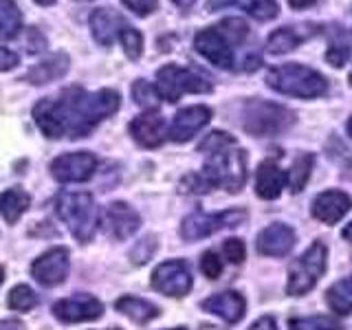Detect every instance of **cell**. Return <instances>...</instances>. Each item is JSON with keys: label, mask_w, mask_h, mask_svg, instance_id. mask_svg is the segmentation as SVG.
Listing matches in <instances>:
<instances>
[{"label": "cell", "mask_w": 352, "mask_h": 330, "mask_svg": "<svg viewBox=\"0 0 352 330\" xmlns=\"http://www.w3.org/2000/svg\"><path fill=\"white\" fill-rule=\"evenodd\" d=\"M119 104L121 97L113 88L88 93L80 86H71L55 97L40 99L33 108V119L49 139H82L115 115Z\"/></svg>", "instance_id": "1"}, {"label": "cell", "mask_w": 352, "mask_h": 330, "mask_svg": "<svg viewBox=\"0 0 352 330\" xmlns=\"http://www.w3.org/2000/svg\"><path fill=\"white\" fill-rule=\"evenodd\" d=\"M198 150L209 154L203 172L198 174L203 179L207 192L212 187H223V190L236 194L245 187L247 157L236 146L234 137H229L227 132H212V135L205 137Z\"/></svg>", "instance_id": "2"}, {"label": "cell", "mask_w": 352, "mask_h": 330, "mask_svg": "<svg viewBox=\"0 0 352 330\" xmlns=\"http://www.w3.org/2000/svg\"><path fill=\"white\" fill-rule=\"evenodd\" d=\"M55 212L80 242H91L99 227V207L88 192H60L55 198Z\"/></svg>", "instance_id": "3"}, {"label": "cell", "mask_w": 352, "mask_h": 330, "mask_svg": "<svg viewBox=\"0 0 352 330\" xmlns=\"http://www.w3.org/2000/svg\"><path fill=\"white\" fill-rule=\"evenodd\" d=\"M267 84L275 93L300 97V99H315L328 91V82L322 73L308 69L304 64H282L273 66L267 73Z\"/></svg>", "instance_id": "4"}, {"label": "cell", "mask_w": 352, "mask_h": 330, "mask_svg": "<svg viewBox=\"0 0 352 330\" xmlns=\"http://www.w3.org/2000/svg\"><path fill=\"white\" fill-rule=\"evenodd\" d=\"M295 121V115L289 108L262 99H251L242 108V128L253 137H273L289 130Z\"/></svg>", "instance_id": "5"}, {"label": "cell", "mask_w": 352, "mask_h": 330, "mask_svg": "<svg viewBox=\"0 0 352 330\" xmlns=\"http://www.w3.org/2000/svg\"><path fill=\"white\" fill-rule=\"evenodd\" d=\"M157 91L159 97L165 99V102H179L183 95H192V93H209L212 91V84H209L205 77H201L198 73L183 69L179 64H168L159 69L157 73Z\"/></svg>", "instance_id": "6"}, {"label": "cell", "mask_w": 352, "mask_h": 330, "mask_svg": "<svg viewBox=\"0 0 352 330\" xmlns=\"http://www.w3.org/2000/svg\"><path fill=\"white\" fill-rule=\"evenodd\" d=\"M324 271H326V247L322 242H313V245L291 264L286 293L293 297L306 295L319 282Z\"/></svg>", "instance_id": "7"}, {"label": "cell", "mask_w": 352, "mask_h": 330, "mask_svg": "<svg viewBox=\"0 0 352 330\" xmlns=\"http://www.w3.org/2000/svg\"><path fill=\"white\" fill-rule=\"evenodd\" d=\"M247 220L245 209H227V212H218V214H203V212H194L190 214L181 225V236L183 240H201L218 234V231L229 229V227H238Z\"/></svg>", "instance_id": "8"}, {"label": "cell", "mask_w": 352, "mask_h": 330, "mask_svg": "<svg viewBox=\"0 0 352 330\" xmlns=\"http://www.w3.org/2000/svg\"><path fill=\"white\" fill-rule=\"evenodd\" d=\"M150 284L168 297H183L192 291V271L183 260H168L152 271Z\"/></svg>", "instance_id": "9"}, {"label": "cell", "mask_w": 352, "mask_h": 330, "mask_svg": "<svg viewBox=\"0 0 352 330\" xmlns=\"http://www.w3.org/2000/svg\"><path fill=\"white\" fill-rule=\"evenodd\" d=\"M97 170V157L93 152H69L51 163V174L60 183H84Z\"/></svg>", "instance_id": "10"}, {"label": "cell", "mask_w": 352, "mask_h": 330, "mask_svg": "<svg viewBox=\"0 0 352 330\" xmlns=\"http://www.w3.org/2000/svg\"><path fill=\"white\" fill-rule=\"evenodd\" d=\"M99 225L104 227L106 234L113 240H128L137 234L141 227V216L124 201H115L106 207V212L99 218Z\"/></svg>", "instance_id": "11"}, {"label": "cell", "mask_w": 352, "mask_h": 330, "mask_svg": "<svg viewBox=\"0 0 352 330\" xmlns=\"http://www.w3.org/2000/svg\"><path fill=\"white\" fill-rule=\"evenodd\" d=\"M53 315L64 324L95 322L104 315V304L93 295H71L53 304Z\"/></svg>", "instance_id": "12"}, {"label": "cell", "mask_w": 352, "mask_h": 330, "mask_svg": "<svg viewBox=\"0 0 352 330\" xmlns=\"http://www.w3.org/2000/svg\"><path fill=\"white\" fill-rule=\"evenodd\" d=\"M69 269H71L69 249L53 247L31 264V275L42 286H58L69 278Z\"/></svg>", "instance_id": "13"}, {"label": "cell", "mask_w": 352, "mask_h": 330, "mask_svg": "<svg viewBox=\"0 0 352 330\" xmlns=\"http://www.w3.org/2000/svg\"><path fill=\"white\" fill-rule=\"evenodd\" d=\"M234 44H231L225 33L218 27H209L203 29L198 36L194 38V49L203 55L205 60L216 64L218 69H234Z\"/></svg>", "instance_id": "14"}, {"label": "cell", "mask_w": 352, "mask_h": 330, "mask_svg": "<svg viewBox=\"0 0 352 330\" xmlns=\"http://www.w3.org/2000/svg\"><path fill=\"white\" fill-rule=\"evenodd\" d=\"M212 119V110L207 106H190L183 108L174 115L172 126H168V137L176 143L190 141L194 135H198Z\"/></svg>", "instance_id": "15"}, {"label": "cell", "mask_w": 352, "mask_h": 330, "mask_svg": "<svg viewBox=\"0 0 352 330\" xmlns=\"http://www.w3.org/2000/svg\"><path fill=\"white\" fill-rule=\"evenodd\" d=\"M130 135L141 148H159L168 139V124L157 110H146L130 124Z\"/></svg>", "instance_id": "16"}, {"label": "cell", "mask_w": 352, "mask_h": 330, "mask_svg": "<svg viewBox=\"0 0 352 330\" xmlns=\"http://www.w3.org/2000/svg\"><path fill=\"white\" fill-rule=\"evenodd\" d=\"M293 247H295V231L289 225H280V223L262 229L256 240L258 253L269 258H282Z\"/></svg>", "instance_id": "17"}, {"label": "cell", "mask_w": 352, "mask_h": 330, "mask_svg": "<svg viewBox=\"0 0 352 330\" xmlns=\"http://www.w3.org/2000/svg\"><path fill=\"white\" fill-rule=\"evenodd\" d=\"M350 207H352V198L348 194L339 190H328L313 201L311 214L317 220H322L324 225H335L350 212Z\"/></svg>", "instance_id": "18"}, {"label": "cell", "mask_w": 352, "mask_h": 330, "mask_svg": "<svg viewBox=\"0 0 352 330\" xmlns=\"http://www.w3.org/2000/svg\"><path fill=\"white\" fill-rule=\"evenodd\" d=\"M207 313L212 315H218L223 322L227 324H238L242 317L247 313V302L245 297L236 291H225V293H216L212 297H207V300L201 304Z\"/></svg>", "instance_id": "19"}, {"label": "cell", "mask_w": 352, "mask_h": 330, "mask_svg": "<svg viewBox=\"0 0 352 330\" xmlns=\"http://www.w3.org/2000/svg\"><path fill=\"white\" fill-rule=\"evenodd\" d=\"M128 25L124 16H119L115 9H95L91 14V31H93V38L102 44V47H113L115 40L121 36Z\"/></svg>", "instance_id": "20"}, {"label": "cell", "mask_w": 352, "mask_h": 330, "mask_svg": "<svg viewBox=\"0 0 352 330\" xmlns=\"http://www.w3.org/2000/svg\"><path fill=\"white\" fill-rule=\"evenodd\" d=\"M317 33V27L313 25H302V27H284L273 31L269 40H267V51L269 53H286V51H293L297 44L306 42L311 36Z\"/></svg>", "instance_id": "21"}, {"label": "cell", "mask_w": 352, "mask_h": 330, "mask_svg": "<svg viewBox=\"0 0 352 330\" xmlns=\"http://www.w3.org/2000/svg\"><path fill=\"white\" fill-rule=\"evenodd\" d=\"M227 7H238L262 22L273 20L280 11L275 0H207L209 11H218V9H227Z\"/></svg>", "instance_id": "22"}, {"label": "cell", "mask_w": 352, "mask_h": 330, "mask_svg": "<svg viewBox=\"0 0 352 330\" xmlns=\"http://www.w3.org/2000/svg\"><path fill=\"white\" fill-rule=\"evenodd\" d=\"M286 183V174L278 168L275 161L260 163L256 174V194L264 201H275L282 194V187Z\"/></svg>", "instance_id": "23"}, {"label": "cell", "mask_w": 352, "mask_h": 330, "mask_svg": "<svg viewBox=\"0 0 352 330\" xmlns=\"http://www.w3.org/2000/svg\"><path fill=\"white\" fill-rule=\"evenodd\" d=\"M69 71V55L64 53H53L51 58H47L44 62L36 64L33 69L25 75V80H29L31 84L42 86V84H49L60 80V77Z\"/></svg>", "instance_id": "24"}, {"label": "cell", "mask_w": 352, "mask_h": 330, "mask_svg": "<svg viewBox=\"0 0 352 330\" xmlns=\"http://www.w3.org/2000/svg\"><path fill=\"white\" fill-rule=\"evenodd\" d=\"M31 205V196L22 190V187H11V190L0 194V216H3L9 225L18 223L22 214L27 212Z\"/></svg>", "instance_id": "25"}, {"label": "cell", "mask_w": 352, "mask_h": 330, "mask_svg": "<svg viewBox=\"0 0 352 330\" xmlns=\"http://www.w3.org/2000/svg\"><path fill=\"white\" fill-rule=\"evenodd\" d=\"M115 308L121 315H126L128 319H132V322H137V324H148L150 319L159 317L157 306L146 302V300H141V297H132V295L119 297V300L115 302Z\"/></svg>", "instance_id": "26"}, {"label": "cell", "mask_w": 352, "mask_h": 330, "mask_svg": "<svg viewBox=\"0 0 352 330\" xmlns=\"http://www.w3.org/2000/svg\"><path fill=\"white\" fill-rule=\"evenodd\" d=\"M326 302L337 315H350L352 313V275L335 282L326 291Z\"/></svg>", "instance_id": "27"}, {"label": "cell", "mask_w": 352, "mask_h": 330, "mask_svg": "<svg viewBox=\"0 0 352 330\" xmlns=\"http://www.w3.org/2000/svg\"><path fill=\"white\" fill-rule=\"evenodd\" d=\"M22 29V14L14 0H0V40H11Z\"/></svg>", "instance_id": "28"}, {"label": "cell", "mask_w": 352, "mask_h": 330, "mask_svg": "<svg viewBox=\"0 0 352 330\" xmlns=\"http://www.w3.org/2000/svg\"><path fill=\"white\" fill-rule=\"evenodd\" d=\"M313 163H315V159L311 157V154H300V157L295 159V163L291 165L289 174H286V181H289V187H291L293 194L304 190L308 176H311V172H313Z\"/></svg>", "instance_id": "29"}, {"label": "cell", "mask_w": 352, "mask_h": 330, "mask_svg": "<svg viewBox=\"0 0 352 330\" xmlns=\"http://www.w3.org/2000/svg\"><path fill=\"white\" fill-rule=\"evenodd\" d=\"M291 330H341L335 317L330 315H311V317H293L289 319Z\"/></svg>", "instance_id": "30"}, {"label": "cell", "mask_w": 352, "mask_h": 330, "mask_svg": "<svg viewBox=\"0 0 352 330\" xmlns=\"http://www.w3.org/2000/svg\"><path fill=\"white\" fill-rule=\"evenodd\" d=\"M7 304H9L11 311H18V313L33 311V308L38 306V295L33 289H29L27 284H18L9 291Z\"/></svg>", "instance_id": "31"}, {"label": "cell", "mask_w": 352, "mask_h": 330, "mask_svg": "<svg viewBox=\"0 0 352 330\" xmlns=\"http://www.w3.org/2000/svg\"><path fill=\"white\" fill-rule=\"evenodd\" d=\"M132 99L143 106V108H148V110H154L159 106V91H157V86H152L150 82L146 80H139L135 82V86H132Z\"/></svg>", "instance_id": "32"}, {"label": "cell", "mask_w": 352, "mask_h": 330, "mask_svg": "<svg viewBox=\"0 0 352 330\" xmlns=\"http://www.w3.org/2000/svg\"><path fill=\"white\" fill-rule=\"evenodd\" d=\"M119 42L121 47H124L126 55L130 60H139L141 58V51H143V36L132 27H126L124 31H121L119 36Z\"/></svg>", "instance_id": "33"}, {"label": "cell", "mask_w": 352, "mask_h": 330, "mask_svg": "<svg viewBox=\"0 0 352 330\" xmlns=\"http://www.w3.org/2000/svg\"><path fill=\"white\" fill-rule=\"evenodd\" d=\"M223 253H225V258H227L231 264L245 262V258H247L245 242H242L240 238H229V240L223 242Z\"/></svg>", "instance_id": "34"}, {"label": "cell", "mask_w": 352, "mask_h": 330, "mask_svg": "<svg viewBox=\"0 0 352 330\" xmlns=\"http://www.w3.org/2000/svg\"><path fill=\"white\" fill-rule=\"evenodd\" d=\"M154 251H157V240L143 238L141 242H137L135 249L130 251V258H132V262H137V264H146L154 256Z\"/></svg>", "instance_id": "35"}, {"label": "cell", "mask_w": 352, "mask_h": 330, "mask_svg": "<svg viewBox=\"0 0 352 330\" xmlns=\"http://www.w3.org/2000/svg\"><path fill=\"white\" fill-rule=\"evenodd\" d=\"M201 271L205 273V278L216 280L223 273V260H220L214 251H205L201 256Z\"/></svg>", "instance_id": "36"}, {"label": "cell", "mask_w": 352, "mask_h": 330, "mask_svg": "<svg viewBox=\"0 0 352 330\" xmlns=\"http://www.w3.org/2000/svg\"><path fill=\"white\" fill-rule=\"evenodd\" d=\"M348 58H350L348 44H344V42H333V44H330V49H328V53H326V60H328L330 64H335L337 69H339V66H344V64H346Z\"/></svg>", "instance_id": "37"}, {"label": "cell", "mask_w": 352, "mask_h": 330, "mask_svg": "<svg viewBox=\"0 0 352 330\" xmlns=\"http://www.w3.org/2000/svg\"><path fill=\"white\" fill-rule=\"evenodd\" d=\"M121 3L141 18L150 16L152 11H157V7H159V0H121Z\"/></svg>", "instance_id": "38"}, {"label": "cell", "mask_w": 352, "mask_h": 330, "mask_svg": "<svg viewBox=\"0 0 352 330\" xmlns=\"http://www.w3.org/2000/svg\"><path fill=\"white\" fill-rule=\"evenodd\" d=\"M18 62H20L18 53L0 47V71H11L14 66H18Z\"/></svg>", "instance_id": "39"}, {"label": "cell", "mask_w": 352, "mask_h": 330, "mask_svg": "<svg viewBox=\"0 0 352 330\" xmlns=\"http://www.w3.org/2000/svg\"><path fill=\"white\" fill-rule=\"evenodd\" d=\"M249 330H278V324H275V319L271 315H264L258 319V322H253L249 326Z\"/></svg>", "instance_id": "40"}, {"label": "cell", "mask_w": 352, "mask_h": 330, "mask_svg": "<svg viewBox=\"0 0 352 330\" xmlns=\"http://www.w3.org/2000/svg\"><path fill=\"white\" fill-rule=\"evenodd\" d=\"M0 330H25V324L20 319H3L0 322Z\"/></svg>", "instance_id": "41"}, {"label": "cell", "mask_w": 352, "mask_h": 330, "mask_svg": "<svg viewBox=\"0 0 352 330\" xmlns=\"http://www.w3.org/2000/svg\"><path fill=\"white\" fill-rule=\"evenodd\" d=\"M293 9H304V7H311L313 3H317V0H289Z\"/></svg>", "instance_id": "42"}, {"label": "cell", "mask_w": 352, "mask_h": 330, "mask_svg": "<svg viewBox=\"0 0 352 330\" xmlns=\"http://www.w3.org/2000/svg\"><path fill=\"white\" fill-rule=\"evenodd\" d=\"M172 3L176 5V7H181V9H190L196 0H172Z\"/></svg>", "instance_id": "43"}, {"label": "cell", "mask_w": 352, "mask_h": 330, "mask_svg": "<svg viewBox=\"0 0 352 330\" xmlns=\"http://www.w3.org/2000/svg\"><path fill=\"white\" fill-rule=\"evenodd\" d=\"M344 238H346V240H352V220L344 227Z\"/></svg>", "instance_id": "44"}, {"label": "cell", "mask_w": 352, "mask_h": 330, "mask_svg": "<svg viewBox=\"0 0 352 330\" xmlns=\"http://www.w3.org/2000/svg\"><path fill=\"white\" fill-rule=\"evenodd\" d=\"M36 3H38V5H42V7H49V5H53V3H55V0H36Z\"/></svg>", "instance_id": "45"}, {"label": "cell", "mask_w": 352, "mask_h": 330, "mask_svg": "<svg viewBox=\"0 0 352 330\" xmlns=\"http://www.w3.org/2000/svg\"><path fill=\"white\" fill-rule=\"evenodd\" d=\"M348 135L352 137V117H350V121H348Z\"/></svg>", "instance_id": "46"}, {"label": "cell", "mask_w": 352, "mask_h": 330, "mask_svg": "<svg viewBox=\"0 0 352 330\" xmlns=\"http://www.w3.org/2000/svg\"><path fill=\"white\" fill-rule=\"evenodd\" d=\"M3 280H5V271H3V267H0V284H3Z\"/></svg>", "instance_id": "47"}, {"label": "cell", "mask_w": 352, "mask_h": 330, "mask_svg": "<svg viewBox=\"0 0 352 330\" xmlns=\"http://www.w3.org/2000/svg\"><path fill=\"white\" fill-rule=\"evenodd\" d=\"M348 80H350V84H352V71H350V77H348Z\"/></svg>", "instance_id": "48"}, {"label": "cell", "mask_w": 352, "mask_h": 330, "mask_svg": "<svg viewBox=\"0 0 352 330\" xmlns=\"http://www.w3.org/2000/svg\"><path fill=\"white\" fill-rule=\"evenodd\" d=\"M172 330H187V328H172Z\"/></svg>", "instance_id": "49"}, {"label": "cell", "mask_w": 352, "mask_h": 330, "mask_svg": "<svg viewBox=\"0 0 352 330\" xmlns=\"http://www.w3.org/2000/svg\"><path fill=\"white\" fill-rule=\"evenodd\" d=\"M110 330H121V328H110Z\"/></svg>", "instance_id": "50"}]
</instances>
